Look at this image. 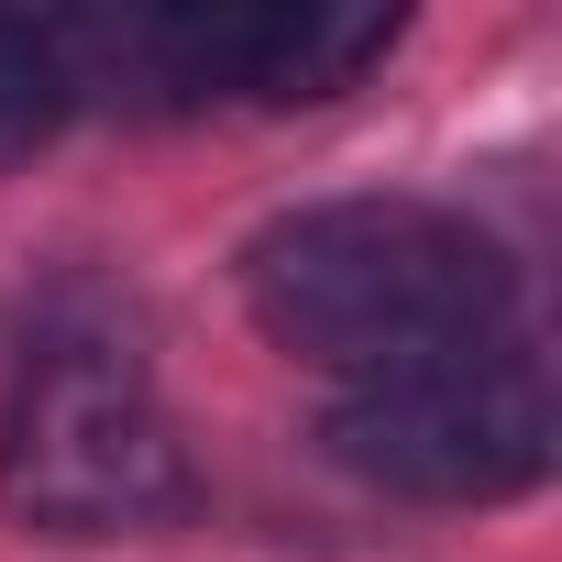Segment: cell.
<instances>
[{
	"instance_id": "obj_1",
	"label": "cell",
	"mask_w": 562,
	"mask_h": 562,
	"mask_svg": "<svg viewBox=\"0 0 562 562\" xmlns=\"http://www.w3.org/2000/svg\"><path fill=\"white\" fill-rule=\"evenodd\" d=\"M254 331L331 375H397L463 342H496L518 310V276L496 232H474L441 199H321L265 221L243 254Z\"/></svg>"
},
{
	"instance_id": "obj_4",
	"label": "cell",
	"mask_w": 562,
	"mask_h": 562,
	"mask_svg": "<svg viewBox=\"0 0 562 562\" xmlns=\"http://www.w3.org/2000/svg\"><path fill=\"white\" fill-rule=\"evenodd\" d=\"M331 463L386 496H419V507L529 496L551 474V364L518 331H496V342L364 375L331 408Z\"/></svg>"
},
{
	"instance_id": "obj_2",
	"label": "cell",
	"mask_w": 562,
	"mask_h": 562,
	"mask_svg": "<svg viewBox=\"0 0 562 562\" xmlns=\"http://www.w3.org/2000/svg\"><path fill=\"white\" fill-rule=\"evenodd\" d=\"M0 507L56 540H122L188 507V452L122 342H45L0 408Z\"/></svg>"
},
{
	"instance_id": "obj_3",
	"label": "cell",
	"mask_w": 562,
	"mask_h": 562,
	"mask_svg": "<svg viewBox=\"0 0 562 562\" xmlns=\"http://www.w3.org/2000/svg\"><path fill=\"white\" fill-rule=\"evenodd\" d=\"M67 56V89H111L144 111H210V100H331L386 45L397 12H342V0H188V12H122V23H45Z\"/></svg>"
},
{
	"instance_id": "obj_5",
	"label": "cell",
	"mask_w": 562,
	"mask_h": 562,
	"mask_svg": "<svg viewBox=\"0 0 562 562\" xmlns=\"http://www.w3.org/2000/svg\"><path fill=\"white\" fill-rule=\"evenodd\" d=\"M67 111H78V89H67L56 34L45 23H0V166H23Z\"/></svg>"
}]
</instances>
